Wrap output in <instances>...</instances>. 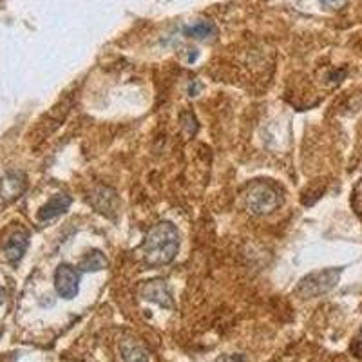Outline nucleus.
Instances as JSON below:
<instances>
[{
  "label": "nucleus",
  "instance_id": "423d86ee",
  "mask_svg": "<svg viewBox=\"0 0 362 362\" xmlns=\"http://www.w3.org/2000/svg\"><path fill=\"white\" fill-rule=\"evenodd\" d=\"M91 205L96 208L100 214H106V216L113 217L118 210V196L113 189H107V187H98L94 190L91 198H89Z\"/></svg>",
  "mask_w": 362,
  "mask_h": 362
},
{
  "label": "nucleus",
  "instance_id": "f03ea898",
  "mask_svg": "<svg viewBox=\"0 0 362 362\" xmlns=\"http://www.w3.org/2000/svg\"><path fill=\"white\" fill-rule=\"evenodd\" d=\"M245 207L254 216H266L272 214L281 205V198L274 185L266 181H254L245 190Z\"/></svg>",
  "mask_w": 362,
  "mask_h": 362
},
{
  "label": "nucleus",
  "instance_id": "9b49d317",
  "mask_svg": "<svg viewBox=\"0 0 362 362\" xmlns=\"http://www.w3.org/2000/svg\"><path fill=\"white\" fill-rule=\"evenodd\" d=\"M109 266V261L103 256L100 250H91V252L85 254V257L80 261L78 268L82 272H100V270H106Z\"/></svg>",
  "mask_w": 362,
  "mask_h": 362
},
{
  "label": "nucleus",
  "instance_id": "0eeeda50",
  "mask_svg": "<svg viewBox=\"0 0 362 362\" xmlns=\"http://www.w3.org/2000/svg\"><path fill=\"white\" fill-rule=\"evenodd\" d=\"M27 247H29V234L24 229L15 230L13 234L6 239L4 243V254L8 257L9 263H18L26 254Z\"/></svg>",
  "mask_w": 362,
  "mask_h": 362
},
{
  "label": "nucleus",
  "instance_id": "dca6fc26",
  "mask_svg": "<svg viewBox=\"0 0 362 362\" xmlns=\"http://www.w3.org/2000/svg\"><path fill=\"white\" fill-rule=\"evenodd\" d=\"M321 2H323V4H326V6H339L342 0H321Z\"/></svg>",
  "mask_w": 362,
  "mask_h": 362
},
{
  "label": "nucleus",
  "instance_id": "1a4fd4ad",
  "mask_svg": "<svg viewBox=\"0 0 362 362\" xmlns=\"http://www.w3.org/2000/svg\"><path fill=\"white\" fill-rule=\"evenodd\" d=\"M71 207V198L67 194H55L53 198L48 199V203L38 210V221L45 223V221L57 219L58 216H62Z\"/></svg>",
  "mask_w": 362,
  "mask_h": 362
},
{
  "label": "nucleus",
  "instance_id": "6e6552de",
  "mask_svg": "<svg viewBox=\"0 0 362 362\" xmlns=\"http://www.w3.org/2000/svg\"><path fill=\"white\" fill-rule=\"evenodd\" d=\"M142 297L147 301H152L156 305L164 306V308H173V297L168 287L161 279H152L149 283L142 287Z\"/></svg>",
  "mask_w": 362,
  "mask_h": 362
},
{
  "label": "nucleus",
  "instance_id": "f257e3e1",
  "mask_svg": "<svg viewBox=\"0 0 362 362\" xmlns=\"http://www.w3.org/2000/svg\"><path fill=\"white\" fill-rule=\"evenodd\" d=\"M178 250H180V234L176 226L168 221L152 226L142 243L143 261L150 266L173 263L178 256Z\"/></svg>",
  "mask_w": 362,
  "mask_h": 362
},
{
  "label": "nucleus",
  "instance_id": "4468645a",
  "mask_svg": "<svg viewBox=\"0 0 362 362\" xmlns=\"http://www.w3.org/2000/svg\"><path fill=\"white\" fill-rule=\"evenodd\" d=\"M201 89H203V84H201V82H198V80H194V82H192V84H190V87H189V94H190V96H198Z\"/></svg>",
  "mask_w": 362,
  "mask_h": 362
},
{
  "label": "nucleus",
  "instance_id": "9d476101",
  "mask_svg": "<svg viewBox=\"0 0 362 362\" xmlns=\"http://www.w3.org/2000/svg\"><path fill=\"white\" fill-rule=\"evenodd\" d=\"M120 352H122V357H124L125 362H149V355H147L145 348L131 339L124 340L120 345Z\"/></svg>",
  "mask_w": 362,
  "mask_h": 362
},
{
  "label": "nucleus",
  "instance_id": "39448f33",
  "mask_svg": "<svg viewBox=\"0 0 362 362\" xmlns=\"http://www.w3.org/2000/svg\"><path fill=\"white\" fill-rule=\"evenodd\" d=\"M27 180L20 171H9L0 178V201L11 203L26 192Z\"/></svg>",
  "mask_w": 362,
  "mask_h": 362
},
{
  "label": "nucleus",
  "instance_id": "f3484780",
  "mask_svg": "<svg viewBox=\"0 0 362 362\" xmlns=\"http://www.w3.org/2000/svg\"><path fill=\"white\" fill-rule=\"evenodd\" d=\"M4 301H6V290L0 287V306L4 305Z\"/></svg>",
  "mask_w": 362,
  "mask_h": 362
},
{
  "label": "nucleus",
  "instance_id": "ddd939ff",
  "mask_svg": "<svg viewBox=\"0 0 362 362\" xmlns=\"http://www.w3.org/2000/svg\"><path fill=\"white\" fill-rule=\"evenodd\" d=\"M180 122H181V127L185 131L189 136H194L198 133V120L196 116L190 113V110H183L180 115Z\"/></svg>",
  "mask_w": 362,
  "mask_h": 362
},
{
  "label": "nucleus",
  "instance_id": "20e7f679",
  "mask_svg": "<svg viewBox=\"0 0 362 362\" xmlns=\"http://www.w3.org/2000/svg\"><path fill=\"white\" fill-rule=\"evenodd\" d=\"M55 288L62 299H73L78 294L80 272L71 265H60L55 272Z\"/></svg>",
  "mask_w": 362,
  "mask_h": 362
},
{
  "label": "nucleus",
  "instance_id": "f8f14e48",
  "mask_svg": "<svg viewBox=\"0 0 362 362\" xmlns=\"http://www.w3.org/2000/svg\"><path fill=\"white\" fill-rule=\"evenodd\" d=\"M187 36H194V38H208V36L216 35V26L212 22L201 20V22H194L185 27Z\"/></svg>",
  "mask_w": 362,
  "mask_h": 362
},
{
  "label": "nucleus",
  "instance_id": "2eb2a0df",
  "mask_svg": "<svg viewBox=\"0 0 362 362\" xmlns=\"http://www.w3.org/2000/svg\"><path fill=\"white\" fill-rule=\"evenodd\" d=\"M217 362H245V359L241 355H226V357H221Z\"/></svg>",
  "mask_w": 362,
  "mask_h": 362
},
{
  "label": "nucleus",
  "instance_id": "7ed1b4c3",
  "mask_svg": "<svg viewBox=\"0 0 362 362\" xmlns=\"http://www.w3.org/2000/svg\"><path fill=\"white\" fill-rule=\"evenodd\" d=\"M340 268H326L321 270V272H314V274H308L306 277H303L299 281L296 288V294H299L301 297H319L321 294H326L331 288L339 283L340 277Z\"/></svg>",
  "mask_w": 362,
  "mask_h": 362
}]
</instances>
